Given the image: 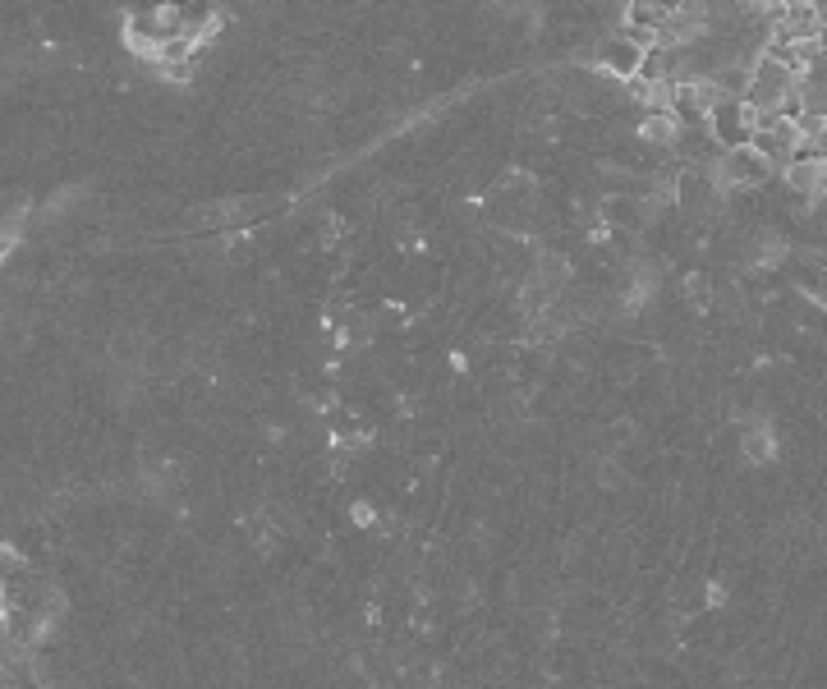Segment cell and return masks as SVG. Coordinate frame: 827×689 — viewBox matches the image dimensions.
I'll return each mask as SVG.
<instances>
[{
    "label": "cell",
    "mask_w": 827,
    "mask_h": 689,
    "mask_svg": "<svg viewBox=\"0 0 827 689\" xmlns=\"http://www.w3.org/2000/svg\"><path fill=\"white\" fill-rule=\"evenodd\" d=\"M745 455H749V460H772L768 428H745Z\"/></svg>",
    "instance_id": "5"
},
{
    "label": "cell",
    "mask_w": 827,
    "mask_h": 689,
    "mask_svg": "<svg viewBox=\"0 0 827 689\" xmlns=\"http://www.w3.org/2000/svg\"><path fill=\"white\" fill-rule=\"evenodd\" d=\"M639 134H644V143H653V147H671V134H676V125H671V115L648 111V120L639 125Z\"/></svg>",
    "instance_id": "4"
},
{
    "label": "cell",
    "mask_w": 827,
    "mask_h": 689,
    "mask_svg": "<svg viewBox=\"0 0 827 689\" xmlns=\"http://www.w3.org/2000/svg\"><path fill=\"white\" fill-rule=\"evenodd\" d=\"M782 180L791 193H800V198H818L823 193V161H800L795 157L791 166L782 170Z\"/></svg>",
    "instance_id": "3"
},
{
    "label": "cell",
    "mask_w": 827,
    "mask_h": 689,
    "mask_svg": "<svg viewBox=\"0 0 827 689\" xmlns=\"http://www.w3.org/2000/svg\"><path fill=\"white\" fill-rule=\"evenodd\" d=\"M703 129L717 143V152H736V147H749V134H754V111H749L740 97H717L703 115Z\"/></svg>",
    "instance_id": "1"
},
{
    "label": "cell",
    "mask_w": 827,
    "mask_h": 689,
    "mask_svg": "<svg viewBox=\"0 0 827 689\" xmlns=\"http://www.w3.org/2000/svg\"><path fill=\"white\" fill-rule=\"evenodd\" d=\"M639 56H644V51H635L621 33H607L598 42V74H607V79H616V83H630L639 74Z\"/></svg>",
    "instance_id": "2"
}]
</instances>
